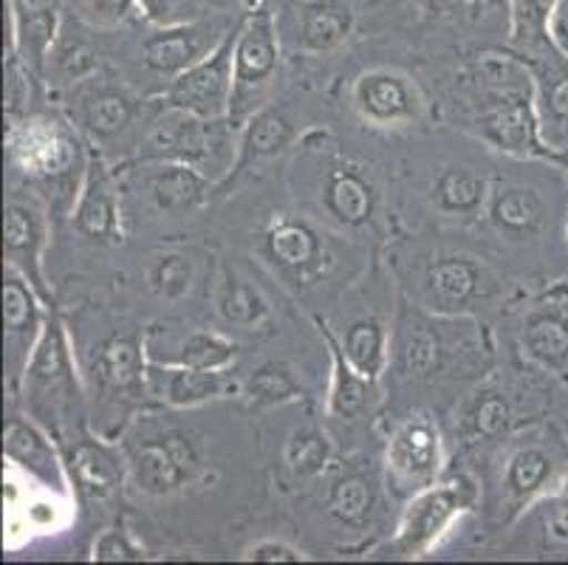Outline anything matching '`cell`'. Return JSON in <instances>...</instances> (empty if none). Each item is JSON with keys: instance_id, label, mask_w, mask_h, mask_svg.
<instances>
[{"instance_id": "1f68e13d", "label": "cell", "mask_w": 568, "mask_h": 565, "mask_svg": "<svg viewBox=\"0 0 568 565\" xmlns=\"http://www.w3.org/2000/svg\"><path fill=\"white\" fill-rule=\"evenodd\" d=\"M215 311L226 325L241 331H261L272 320V303L263 289L232 266H221L215 283Z\"/></svg>"}, {"instance_id": "bcb514c9", "label": "cell", "mask_w": 568, "mask_h": 565, "mask_svg": "<svg viewBox=\"0 0 568 565\" xmlns=\"http://www.w3.org/2000/svg\"><path fill=\"white\" fill-rule=\"evenodd\" d=\"M544 526L551 541L568 546V466L566 473H562L560 484H557V490L546 497Z\"/></svg>"}, {"instance_id": "e575fe53", "label": "cell", "mask_w": 568, "mask_h": 565, "mask_svg": "<svg viewBox=\"0 0 568 565\" xmlns=\"http://www.w3.org/2000/svg\"><path fill=\"white\" fill-rule=\"evenodd\" d=\"M390 342L394 336L387 334V325L379 317H359L345 331L343 351L356 371L379 382L390 365Z\"/></svg>"}, {"instance_id": "ac0fdd59", "label": "cell", "mask_w": 568, "mask_h": 565, "mask_svg": "<svg viewBox=\"0 0 568 565\" xmlns=\"http://www.w3.org/2000/svg\"><path fill=\"white\" fill-rule=\"evenodd\" d=\"M148 336L142 334H116L100 342L91 356V373L97 385L108 396L136 398L148 391V371H151V354H148Z\"/></svg>"}, {"instance_id": "f1b7e54d", "label": "cell", "mask_w": 568, "mask_h": 565, "mask_svg": "<svg viewBox=\"0 0 568 565\" xmlns=\"http://www.w3.org/2000/svg\"><path fill=\"white\" fill-rule=\"evenodd\" d=\"M139 113V102L125 88L94 85L88 88L77 105L80 128L97 142H113L128 131Z\"/></svg>"}, {"instance_id": "277c9868", "label": "cell", "mask_w": 568, "mask_h": 565, "mask_svg": "<svg viewBox=\"0 0 568 565\" xmlns=\"http://www.w3.org/2000/svg\"><path fill=\"white\" fill-rule=\"evenodd\" d=\"M281 69V40H277L275 12L268 0L246 9L237 26L235 43V77H232V102L226 122L241 131L246 119L268 105V93L277 82Z\"/></svg>"}, {"instance_id": "ba28073f", "label": "cell", "mask_w": 568, "mask_h": 565, "mask_svg": "<svg viewBox=\"0 0 568 565\" xmlns=\"http://www.w3.org/2000/svg\"><path fill=\"white\" fill-rule=\"evenodd\" d=\"M237 26H241V20H237ZM237 26L226 31L210 54L201 57L195 65H190L187 71H182L164 85L162 97H159L164 108L187 111L193 117L210 119V122L230 119Z\"/></svg>"}, {"instance_id": "8fae6325", "label": "cell", "mask_w": 568, "mask_h": 565, "mask_svg": "<svg viewBox=\"0 0 568 565\" xmlns=\"http://www.w3.org/2000/svg\"><path fill=\"white\" fill-rule=\"evenodd\" d=\"M447 450L444 435L430 416H410L396 424L385 444L387 481L402 495H416L418 490L442 481Z\"/></svg>"}, {"instance_id": "cb8c5ba5", "label": "cell", "mask_w": 568, "mask_h": 565, "mask_svg": "<svg viewBox=\"0 0 568 565\" xmlns=\"http://www.w3.org/2000/svg\"><path fill=\"white\" fill-rule=\"evenodd\" d=\"M148 193L156 210L168 215H187V212L201 210L213 199V193H219V181L193 164L159 162L156 173L148 179Z\"/></svg>"}, {"instance_id": "8992f818", "label": "cell", "mask_w": 568, "mask_h": 565, "mask_svg": "<svg viewBox=\"0 0 568 565\" xmlns=\"http://www.w3.org/2000/svg\"><path fill=\"white\" fill-rule=\"evenodd\" d=\"M221 124H226V119L210 122V119L193 117L187 111L164 108V117L148 133L144 159L193 164V168L204 170L210 179L219 181L221 190V184L230 175V164L221 162V155H237V142H226L221 137Z\"/></svg>"}, {"instance_id": "7dc6e473", "label": "cell", "mask_w": 568, "mask_h": 565, "mask_svg": "<svg viewBox=\"0 0 568 565\" xmlns=\"http://www.w3.org/2000/svg\"><path fill=\"white\" fill-rule=\"evenodd\" d=\"M241 559H246V563H303L306 554L297 546H292V543L266 537V541H257L255 546L246 548Z\"/></svg>"}, {"instance_id": "8d00e7d4", "label": "cell", "mask_w": 568, "mask_h": 565, "mask_svg": "<svg viewBox=\"0 0 568 565\" xmlns=\"http://www.w3.org/2000/svg\"><path fill=\"white\" fill-rule=\"evenodd\" d=\"M164 365L199 367V371H230L237 360V342L221 331H190L173 354L151 356Z\"/></svg>"}, {"instance_id": "52a82bcc", "label": "cell", "mask_w": 568, "mask_h": 565, "mask_svg": "<svg viewBox=\"0 0 568 565\" xmlns=\"http://www.w3.org/2000/svg\"><path fill=\"white\" fill-rule=\"evenodd\" d=\"M263 258L294 289L317 286L337 266L332 241L303 215H277L268 221L263 230Z\"/></svg>"}, {"instance_id": "83f0119b", "label": "cell", "mask_w": 568, "mask_h": 565, "mask_svg": "<svg viewBox=\"0 0 568 565\" xmlns=\"http://www.w3.org/2000/svg\"><path fill=\"white\" fill-rule=\"evenodd\" d=\"M354 9L345 0H301L297 46L308 54L337 51L354 31Z\"/></svg>"}, {"instance_id": "7c38bea8", "label": "cell", "mask_w": 568, "mask_h": 565, "mask_svg": "<svg viewBox=\"0 0 568 565\" xmlns=\"http://www.w3.org/2000/svg\"><path fill=\"white\" fill-rule=\"evenodd\" d=\"M351 102L363 122L382 131L410 128L427 113V97L416 80L396 69H371L356 77Z\"/></svg>"}, {"instance_id": "5b68a950", "label": "cell", "mask_w": 568, "mask_h": 565, "mask_svg": "<svg viewBox=\"0 0 568 565\" xmlns=\"http://www.w3.org/2000/svg\"><path fill=\"white\" fill-rule=\"evenodd\" d=\"M20 393L26 396V407L38 422L51 418L54 424H63L65 418L80 413V373H77L69 331L54 311H49V317H45V329L40 334L32 362L23 373Z\"/></svg>"}, {"instance_id": "30bf717a", "label": "cell", "mask_w": 568, "mask_h": 565, "mask_svg": "<svg viewBox=\"0 0 568 565\" xmlns=\"http://www.w3.org/2000/svg\"><path fill=\"white\" fill-rule=\"evenodd\" d=\"M45 300L38 289L12 266H3V362H7V393L18 396L23 373L32 362L38 340L45 329Z\"/></svg>"}, {"instance_id": "4dcf8cb0", "label": "cell", "mask_w": 568, "mask_h": 565, "mask_svg": "<svg viewBox=\"0 0 568 565\" xmlns=\"http://www.w3.org/2000/svg\"><path fill=\"white\" fill-rule=\"evenodd\" d=\"M390 354H394L402 376L413 380V376L442 371L444 360H447V342H444L442 331L433 325V320L410 314L399 323V334L390 342Z\"/></svg>"}, {"instance_id": "484cf974", "label": "cell", "mask_w": 568, "mask_h": 565, "mask_svg": "<svg viewBox=\"0 0 568 565\" xmlns=\"http://www.w3.org/2000/svg\"><path fill=\"white\" fill-rule=\"evenodd\" d=\"M320 336H323L328 356H332V382H328V402L325 411L328 416L339 418V422H351V418L363 416L376 398V385L379 382L368 380L356 371L348 362L343 351V342L328 331V325L320 323Z\"/></svg>"}, {"instance_id": "c3c4849f", "label": "cell", "mask_w": 568, "mask_h": 565, "mask_svg": "<svg viewBox=\"0 0 568 565\" xmlns=\"http://www.w3.org/2000/svg\"><path fill=\"white\" fill-rule=\"evenodd\" d=\"M551 34L560 43V49L568 51V0H560V9H557L555 23H551Z\"/></svg>"}, {"instance_id": "ee69618b", "label": "cell", "mask_w": 568, "mask_h": 565, "mask_svg": "<svg viewBox=\"0 0 568 565\" xmlns=\"http://www.w3.org/2000/svg\"><path fill=\"white\" fill-rule=\"evenodd\" d=\"M60 34H63V31H60ZM49 57H54L57 69L63 71V74H69L71 80H80V77H85L88 71L97 69L94 51H91V46H88L85 40L57 38L54 49H51Z\"/></svg>"}, {"instance_id": "ffe728a7", "label": "cell", "mask_w": 568, "mask_h": 565, "mask_svg": "<svg viewBox=\"0 0 568 565\" xmlns=\"http://www.w3.org/2000/svg\"><path fill=\"white\" fill-rule=\"evenodd\" d=\"M3 455L14 470L34 481H43L49 490L65 492L71 486L69 464L60 461L51 435L32 418H9L3 430Z\"/></svg>"}, {"instance_id": "f907efd6", "label": "cell", "mask_w": 568, "mask_h": 565, "mask_svg": "<svg viewBox=\"0 0 568 565\" xmlns=\"http://www.w3.org/2000/svg\"><path fill=\"white\" fill-rule=\"evenodd\" d=\"M257 3H261V0H246V7H250V9L257 7Z\"/></svg>"}, {"instance_id": "44dd1931", "label": "cell", "mask_w": 568, "mask_h": 565, "mask_svg": "<svg viewBox=\"0 0 568 565\" xmlns=\"http://www.w3.org/2000/svg\"><path fill=\"white\" fill-rule=\"evenodd\" d=\"M484 212H487L489 224L513 241L537 238L549 221V206H546L540 190L513 179H493Z\"/></svg>"}, {"instance_id": "7402d4cb", "label": "cell", "mask_w": 568, "mask_h": 565, "mask_svg": "<svg viewBox=\"0 0 568 565\" xmlns=\"http://www.w3.org/2000/svg\"><path fill=\"white\" fill-rule=\"evenodd\" d=\"M148 391L156 393L170 407H201V404L219 402L235 391V382L230 380V371H199V367L164 365L151 360L148 371Z\"/></svg>"}, {"instance_id": "e0dca14e", "label": "cell", "mask_w": 568, "mask_h": 565, "mask_svg": "<svg viewBox=\"0 0 568 565\" xmlns=\"http://www.w3.org/2000/svg\"><path fill=\"white\" fill-rule=\"evenodd\" d=\"M226 31L215 23L195 20L184 26H168V29H153V34L142 43V60L153 74L164 77V82L187 71L190 65L206 57L219 46Z\"/></svg>"}, {"instance_id": "3957f363", "label": "cell", "mask_w": 568, "mask_h": 565, "mask_svg": "<svg viewBox=\"0 0 568 565\" xmlns=\"http://www.w3.org/2000/svg\"><path fill=\"white\" fill-rule=\"evenodd\" d=\"M478 504V484L469 475L436 481L407 497L396 535L382 554L390 559H422L450 535L456 523Z\"/></svg>"}, {"instance_id": "d6a6232c", "label": "cell", "mask_w": 568, "mask_h": 565, "mask_svg": "<svg viewBox=\"0 0 568 565\" xmlns=\"http://www.w3.org/2000/svg\"><path fill=\"white\" fill-rule=\"evenodd\" d=\"M560 9V0H509V46L520 60L544 54L560 46L551 34V23Z\"/></svg>"}, {"instance_id": "ab89813d", "label": "cell", "mask_w": 568, "mask_h": 565, "mask_svg": "<svg viewBox=\"0 0 568 565\" xmlns=\"http://www.w3.org/2000/svg\"><path fill=\"white\" fill-rule=\"evenodd\" d=\"M193 280L195 263L184 252H164L148 266V289L162 303H179L187 297Z\"/></svg>"}, {"instance_id": "9a60e30c", "label": "cell", "mask_w": 568, "mask_h": 565, "mask_svg": "<svg viewBox=\"0 0 568 565\" xmlns=\"http://www.w3.org/2000/svg\"><path fill=\"white\" fill-rule=\"evenodd\" d=\"M71 224L85 241L113 246L122 241V206H119V190L113 184L111 170L102 159H88L85 175H82L80 193L71 204Z\"/></svg>"}, {"instance_id": "f35d334b", "label": "cell", "mask_w": 568, "mask_h": 565, "mask_svg": "<svg viewBox=\"0 0 568 565\" xmlns=\"http://www.w3.org/2000/svg\"><path fill=\"white\" fill-rule=\"evenodd\" d=\"M332 438L317 424H306L288 435L286 447H283V464L288 466L294 478L312 481L325 473V466L332 464Z\"/></svg>"}, {"instance_id": "74e56055", "label": "cell", "mask_w": 568, "mask_h": 565, "mask_svg": "<svg viewBox=\"0 0 568 565\" xmlns=\"http://www.w3.org/2000/svg\"><path fill=\"white\" fill-rule=\"evenodd\" d=\"M241 396L252 413L272 411L281 404L301 398V382L294 380V371L286 362H266L250 373V380L241 385Z\"/></svg>"}, {"instance_id": "4fadbf2b", "label": "cell", "mask_w": 568, "mask_h": 565, "mask_svg": "<svg viewBox=\"0 0 568 565\" xmlns=\"http://www.w3.org/2000/svg\"><path fill=\"white\" fill-rule=\"evenodd\" d=\"M201 455L182 433H164L139 444L128 458V475L139 492L151 497H170L195 481Z\"/></svg>"}, {"instance_id": "5bb4252c", "label": "cell", "mask_w": 568, "mask_h": 565, "mask_svg": "<svg viewBox=\"0 0 568 565\" xmlns=\"http://www.w3.org/2000/svg\"><path fill=\"white\" fill-rule=\"evenodd\" d=\"M45 246H49V215L43 204L32 195L14 193L7 201V218H3V266L18 269L51 305L49 280L43 272Z\"/></svg>"}, {"instance_id": "d6986e66", "label": "cell", "mask_w": 568, "mask_h": 565, "mask_svg": "<svg viewBox=\"0 0 568 565\" xmlns=\"http://www.w3.org/2000/svg\"><path fill=\"white\" fill-rule=\"evenodd\" d=\"M535 77V100L544 139L568 162V51L560 46L524 60Z\"/></svg>"}, {"instance_id": "2e32d148", "label": "cell", "mask_w": 568, "mask_h": 565, "mask_svg": "<svg viewBox=\"0 0 568 565\" xmlns=\"http://www.w3.org/2000/svg\"><path fill=\"white\" fill-rule=\"evenodd\" d=\"M566 466L555 450L544 444H518L504 461V506L509 515H520L537 501H546L560 484Z\"/></svg>"}, {"instance_id": "7bdbcfd3", "label": "cell", "mask_w": 568, "mask_h": 565, "mask_svg": "<svg viewBox=\"0 0 568 565\" xmlns=\"http://www.w3.org/2000/svg\"><path fill=\"white\" fill-rule=\"evenodd\" d=\"M91 559L94 563H139V559H148V554L133 541L131 532L113 526L97 535L94 546H91Z\"/></svg>"}, {"instance_id": "f546056e", "label": "cell", "mask_w": 568, "mask_h": 565, "mask_svg": "<svg viewBox=\"0 0 568 565\" xmlns=\"http://www.w3.org/2000/svg\"><path fill=\"white\" fill-rule=\"evenodd\" d=\"M125 470L128 464H122L116 450L100 438L77 442V447L71 450V486H77L91 501H105V497L116 495L122 478H125Z\"/></svg>"}, {"instance_id": "603a6c76", "label": "cell", "mask_w": 568, "mask_h": 565, "mask_svg": "<svg viewBox=\"0 0 568 565\" xmlns=\"http://www.w3.org/2000/svg\"><path fill=\"white\" fill-rule=\"evenodd\" d=\"M294 139H297V131H294V122L286 113L277 111L275 105L261 108V111L252 119H246L244 128L237 131L235 164H232V173L226 175V181L221 186H226L232 179L246 173V170L261 168V164L283 155L292 148Z\"/></svg>"}, {"instance_id": "d4e9b609", "label": "cell", "mask_w": 568, "mask_h": 565, "mask_svg": "<svg viewBox=\"0 0 568 565\" xmlns=\"http://www.w3.org/2000/svg\"><path fill=\"white\" fill-rule=\"evenodd\" d=\"M520 349L531 365L555 376H568V309L562 303L540 305L526 317Z\"/></svg>"}, {"instance_id": "b9f144b4", "label": "cell", "mask_w": 568, "mask_h": 565, "mask_svg": "<svg viewBox=\"0 0 568 565\" xmlns=\"http://www.w3.org/2000/svg\"><path fill=\"white\" fill-rule=\"evenodd\" d=\"M139 18L153 29H168V26H184L204 20L206 9L201 0H136Z\"/></svg>"}, {"instance_id": "9c48e42d", "label": "cell", "mask_w": 568, "mask_h": 565, "mask_svg": "<svg viewBox=\"0 0 568 565\" xmlns=\"http://www.w3.org/2000/svg\"><path fill=\"white\" fill-rule=\"evenodd\" d=\"M498 294V278L467 252H438L425 269L422 300L436 317H464Z\"/></svg>"}, {"instance_id": "60d3db41", "label": "cell", "mask_w": 568, "mask_h": 565, "mask_svg": "<svg viewBox=\"0 0 568 565\" xmlns=\"http://www.w3.org/2000/svg\"><path fill=\"white\" fill-rule=\"evenodd\" d=\"M467 427L475 438H500L513 427V404L498 391L478 393L467 411Z\"/></svg>"}, {"instance_id": "816d5d0a", "label": "cell", "mask_w": 568, "mask_h": 565, "mask_svg": "<svg viewBox=\"0 0 568 565\" xmlns=\"http://www.w3.org/2000/svg\"><path fill=\"white\" fill-rule=\"evenodd\" d=\"M566 246H568V210H566Z\"/></svg>"}, {"instance_id": "836d02e7", "label": "cell", "mask_w": 568, "mask_h": 565, "mask_svg": "<svg viewBox=\"0 0 568 565\" xmlns=\"http://www.w3.org/2000/svg\"><path fill=\"white\" fill-rule=\"evenodd\" d=\"M493 179L473 168H447L433 181L430 201L442 215L473 218L487 210Z\"/></svg>"}, {"instance_id": "f6af8a7d", "label": "cell", "mask_w": 568, "mask_h": 565, "mask_svg": "<svg viewBox=\"0 0 568 565\" xmlns=\"http://www.w3.org/2000/svg\"><path fill=\"white\" fill-rule=\"evenodd\" d=\"M82 12H85L88 23L97 29H119L128 20L139 18L136 0H85Z\"/></svg>"}, {"instance_id": "6da1fadb", "label": "cell", "mask_w": 568, "mask_h": 565, "mask_svg": "<svg viewBox=\"0 0 568 565\" xmlns=\"http://www.w3.org/2000/svg\"><path fill=\"white\" fill-rule=\"evenodd\" d=\"M469 88L475 137L513 159H535L568 168V162L544 139L537 113L535 77L513 51L484 54L464 71Z\"/></svg>"}, {"instance_id": "d590c367", "label": "cell", "mask_w": 568, "mask_h": 565, "mask_svg": "<svg viewBox=\"0 0 568 565\" xmlns=\"http://www.w3.org/2000/svg\"><path fill=\"white\" fill-rule=\"evenodd\" d=\"M325 509L343 528L371 526L376 515V486L363 473H345L337 478L325 497Z\"/></svg>"}, {"instance_id": "4316f807", "label": "cell", "mask_w": 568, "mask_h": 565, "mask_svg": "<svg viewBox=\"0 0 568 565\" xmlns=\"http://www.w3.org/2000/svg\"><path fill=\"white\" fill-rule=\"evenodd\" d=\"M323 206L343 226H365L376 215V190L354 164H334L323 181Z\"/></svg>"}, {"instance_id": "7a4b0ae2", "label": "cell", "mask_w": 568, "mask_h": 565, "mask_svg": "<svg viewBox=\"0 0 568 565\" xmlns=\"http://www.w3.org/2000/svg\"><path fill=\"white\" fill-rule=\"evenodd\" d=\"M7 153L26 179L51 186L54 193H69L77 201L88 159L71 124L43 113L9 117Z\"/></svg>"}, {"instance_id": "681fc988", "label": "cell", "mask_w": 568, "mask_h": 565, "mask_svg": "<svg viewBox=\"0 0 568 565\" xmlns=\"http://www.w3.org/2000/svg\"><path fill=\"white\" fill-rule=\"evenodd\" d=\"M427 3L436 9H473L487 3V0H427Z\"/></svg>"}]
</instances>
